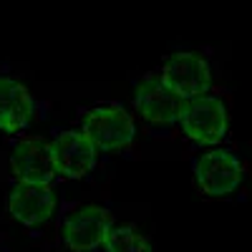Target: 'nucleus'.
Masks as SVG:
<instances>
[{
  "label": "nucleus",
  "instance_id": "nucleus-5",
  "mask_svg": "<svg viewBox=\"0 0 252 252\" xmlns=\"http://www.w3.org/2000/svg\"><path fill=\"white\" fill-rule=\"evenodd\" d=\"M114 229L109 209L98 204L81 207L63 222V242L71 252H94L96 247L106 245V237Z\"/></svg>",
  "mask_w": 252,
  "mask_h": 252
},
{
  "label": "nucleus",
  "instance_id": "nucleus-1",
  "mask_svg": "<svg viewBox=\"0 0 252 252\" xmlns=\"http://www.w3.org/2000/svg\"><path fill=\"white\" fill-rule=\"evenodd\" d=\"M81 131L96 152H121L136 139V124L124 106H101L83 116Z\"/></svg>",
  "mask_w": 252,
  "mask_h": 252
},
{
  "label": "nucleus",
  "instance_id": "nucleus-2",
  "mask_svg": "<svg viewBox=\"0 0 252 252\" xmlns=\"http://www.w3.org/2000/svg\"><path fill=\"white\" fill-rule=\"evenodd\" d=\"M182 131L199 146H217L227 134V109L215 96H199L192 101H184V109L179 116Z\"/></svg>",
  "mask_w": 252,
  "mask_h": 252
},
{
  "label": "nucleus",
  "instance_id": "nucleus-3",
  "mask_svg": "<svg viewBox=\"0 0 252 252\" xmlns=\"http://www.w3.org/2000/svg\"><path fill=\"white\" fill-rule=\"evenodd\" d=\"M161 81L182 101H192L207 96L209 86H212V71H209L207 58H202L199 53L179 51L166 58L161 68Z\"/></svg>",
  "mask_w": 252,
  "mask_h": 252
},
{
  "label": "nucleus",
  "instance_id": "nucleus-4",
  "mask_svg": "<svg viewBox=\"0 0 252 252\" xmlns=\"http://www.w3.org/2000/svg\"><path fill=\"white\" fill-rule=\"evenodd\" d=\"M242 177H245L242 161L232 152H224V149L204 152L197 159V166H194L197 187L207 197H227V194H232L235 189L242 184Z\"/></svg>",
  "mask_w": 252,
  "mask_h": 252
},
{
  "label": "nucleus",
  "instance_id": "nucleus-6",
  "mask_svg": "<svg viewBox=\"0 0 252 252\" xmlns=\"http://www.w3.org/2000/svg\"><path fill=\"white\" fill-rule=\"evenodd\" d=\"M134 106L141 114L144 121L157 124V126H169L177 124L184 109V101L166 89L161 76H146L134 94Z\"/></svg>",
  "mask_w": 252,
  "mask_h": 252
},
{
  "label": "nucleus",
  "instance_id": "nucleus-11",
  "mask_svg": "<svg viewBox=\"0 0 252 252\" xmlns=\"http://www.w3.org/2000/svg\"><path fill=\"white\" fill-rule=\"evenodd\" d=\"M103 250L106 252H154L152 242L131 224H114Z\"/></svg>",
  "mask_w": 252,
  "mask_h": 252
},
{
  "label": "nucleus",
  "instance_id": "nucleus-10",
  "mask_svg": "<svg viewBox=\"0 0 252 252\" xmlns=\"http://www.w3.org/2000/svg\"><path fill=\"white\" fill-rule=\"evenodd\" d=\"M35 101L26 83L0 76V131L15 134L26 129L33 119Z\"/></svg>",
  "mask_w": 252,
  "mask_h": 252
},
{
  "label": "nucleus",
  "instance_id": "nucleus-9",
  "mask_svg": "<svg viewBox=\"0 0 252 252\" xmlns=\"http://www.w3.org/2000/svg\"><path fill=\"white\" fill-rule=\"evenodd\" d=\"M56 172L68 179H81L96 166V146L83 136V131H63L51 141Z\"/></svg>",
  "mask_w": 252,
  "mask_h": 252
},
{
  "label": "nucleus",
  "instance_id": "nucleus-7",
  "mask_svg": "<svg viewBox=\"0 0 252 252\" xmlns=\"http://www.w3.org/2000/svg\"><path fill=\"white\" fill-rule=\"evenodd\" d=\"M10 169L20 184H51L56 172V161L51 144L43 139H23L10 157Z\"/></svg>",
  "mask_w": 252,
  "mask_h": 252
},
{
  "label": "nucleus",
  "instance_id": "nucleus-8",
  "mask_svg": "<svg viewBox=\"0 0 252 252\" xmlns=\"http://www.w3.org/2000/svg\"><path fill=\"white\" fill-rule=\"evenodd\" d=\"M56 192L51 184H15L8 197L10 217L26 227H38L53 217L56 212Z\"/></svg>",
  "mask_w": 252,
  "mask_h": 252
}]
</instances>
